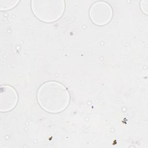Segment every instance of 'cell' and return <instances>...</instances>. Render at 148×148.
<instances>
[{"instance_id":"1","label":"cell","mask_w":148,"mask_h":148,"mask_svg":"<svg viewBox=\"0 0 148 148\" xmlns=\"http://www.w3.org/2000/svg\"><path fill=\"white\" fill-rule=\"evenodd\" d=\"M69 94L60 83L50 81L43 84L38 92V100L41 107L50 113L63 111L69 102Z\"/></svg>"},{"instance_id":"2","label":"cell","mask_w":148,"mask_h":148,"mask_svg":"<svg viewBox=\"0 0 148 148\" xmlns=\"http://www.w3.org/2000/svg\"><path fill=\"white\" fill-rule=\"evenodd\" d=\"M90 15L94 24L103 25L112 19V8L108 5H94L91 9Z\"/></svg>"},{"instance_id":"3","label":"cell","mask_w":148,"mask_h":148,"mask_svg":"<svg viewBox=\"0 0 148 148\" xmlns=\"http://www.w3.org/2000/svg\"><path fill=\"white\" fill-rule=\"evenodd\" d=\"M17 94L16 90L9 86L1 88V110L8 112L14 108L17 103Z\"/></svg>"}]
</instances>
